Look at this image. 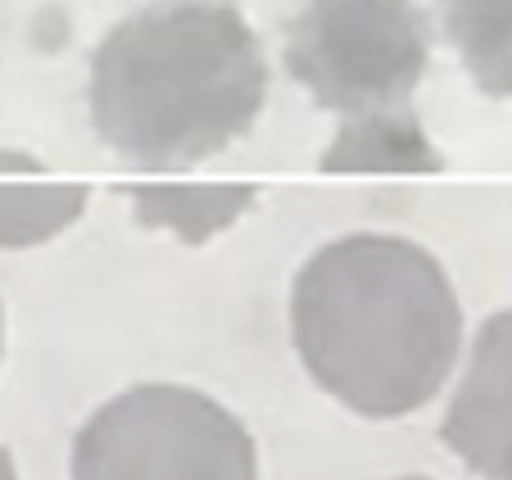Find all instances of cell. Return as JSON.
<instances>
[{
	"label": "cell",
	"instance_id": "obj_1",
	"mask_svg": "<svg viewBox=\"0 0 512 480\" xmlns=\"http://www.w3.org/2000/svg\"><path fill=\"white\" fill-rule=\"evenodd\" d=\"M290 331L309 376L363 417L431 404L463 345L445 268L413 240L363 231L313 254L290 290Z\"/></svg>",
	"mask_w": 512,
	"mask_h": 480
},
{
	"label": "cell",
	"instance_id": "obj_2",
	"mask_svg": "<svg viewBox=\"0 0 512 480\" xmlns=\"http://www.w3.org/2000/svg\"><path fill=\"white\" fill-rule=\"evenodd\" d=\"M268 64L232 5L177 0L123 19L91 59V118L141 168H182L250 132Z\"/></svg>",
	"mask_w": 512,
	"mask_h": 480
},
{
	"label": "cell",
	"instance_id": "obj_3",
	"mask_svg": "<svg viewBox=\"0 0 512 480\" xmlns=\"http://www.w3.org/2000/svg\"><path fill=\"white\" fill-rule=\"evenodd\" d=\"M73 480H259V462L250 431L209 394L136 385L78 431Z\"/></svg>",
	"mask_w": 512,
	"mask_h": 480
},
{
	"label": "cell",
	"instance_id": "obj_4",
	"mask_svg": "<svg viewBox=\"0 0 512 480\" xmlns=\"http://www.w3.org/2000/svg\"><path fill=\"white\" fill-rule=\"evenodd\" d=\"M431 59L413 0H309L286 28V68L322 109L368 118L408 109Z\"/></svg>",
	"mask_w": 512,
	"mask_h": 480
},
{
	"label": "cell",
	"instance_id": "obj_5",
	"mask_svg": "<svg viewBox=\"0 0 512 480\" xmlns=\"http://www.w3.org/2000/svg\"><path fill=\"white\" fill-rule=\"evenodd\" d=\"M440 440L481 480H512V308L494 313L476 336Z\"/></svg>",
	"mask_w": 512,
	"mask_h": 480
},
{
	"label": "cell",
	"instance_id": "obj_6",
	"mask_svg": "<svg viewBox=\"0 0 512 480\" xmlns=\"http://www.w3.org/2000/svg\"><path fill=\"white\" fill-rule=\"evenodd\" d=\"M327 173H435L440 154L422 136L408 109L345 118L336 145L322 154Z\"/></svg>",
	"mask_w": 512,
	"mask_h": 480
},
{
	"label": "cell",
	"instance_id": "obj_7",
	"mask_svg": "<svg viewBox=\"0 0 512 480\" xmlns=\"http://www.w3.org/2000/svg\"><path fill=\"white\" fill-rule=\"evenodd\" d=\"M449 41L485 96H512V0H440Z\"/></svg>",
	"mask_w": 512,
	"mask_h": 480
},
{
	"label": "cell",
	"instance_id": "obj_8",
	"mask_svg": "<svg viewBox=\"0 0 512 480\" xmlns=\"http://www.w3.org/2000/svg\"><path fill=\"white\" fill-rule=\"evenodd\" d=\"M87 186H46V182H0V245L23 250L55 236L82 213Z\"/></svg>",
	"mask_w": 512,
	"mask_h": 480
},
{
	"label": "cell",
	"instance_id": "obj_9",
	"mask_svg": "<svg viewBox=\"0 0 512 480\" xmlns=\"http://www.w3.org/2000/svg\"><path fill=\"white\" fill-rule=\"evenodd\" d=\"M132 195L136 209H141V222L177 227L186 240H204L254 200V191H245V186H150V191Z\"/></svg>",
	"mask_w": 512,
	"mask_h": 480
},
{
	"label": "cell",
	"instance_id": "obj_10",
	"mask_svg": "<svg viewBox=\"0 0 512 480\" xmlns=\"http://www.w3.org/2000/svg\"><path fill=\"white\" fill-rule=\"evenodd\" d=\"M0 480H19V471H14V458L5 449H0Z\"/></svg>",
	"mask_w": 512,
	"mask_h": 480
},
{
	"label": "cell",
	"instance_id": "obj_11",
	"mask_svg": "<svg viewBox=\"0 0 512 480\" xmlns=\"http://www.w3.org/2000/svg\"><path fill=\"white\" fill-rule=\"evenodd\" d=\"M0 349H5V317H0Z\"/></svg>",
	"mask_w": 512,
	"mask_h": 480
}]
</instances>
